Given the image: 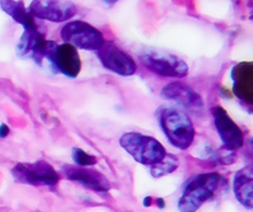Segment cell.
Segmentation results:
<instances>
[{"label":"cell","mask_w":253,"mask_h":212,"mask_svg":"<svg viewBox=\"0 0 253 212\" xmlns=\"http://www.w3.org/2000/svg\"><path fill=\"white\" fill-rule=\"evenodd\" d=\"M227 188V182L218 173H204L193 177L186 182L182 195L178 200L181 212H195L203 204L211 200L219 191Z\"/></svg>","instance_id":"obj_1"},{"label":"cell","mask_w":253,"mask_h":212,"mask_svg":"<svg viewBox=\"0 0 253 212\" xmlns=\"http://www.w3.org/2000/svg\"><path fill=\"white\" fill-rule=\"evenodd\" d=\"M156 116L171 145L180 150H186L191 146L195 130L191 119L184 110L171 106H162L157 109Z\"/></svg>","instance_id":"obj_2"},{"label":"cell","mask_w":253,"mask_h":212,"mask_svg":"<svg viewBox=\"0 0 253 212\" xmlns=\"http://www.w3.org/2000/svg\"><path fill=\"white\" fill-rule=\"evenodd\" d=\"M119 144L135 161L144 165H156L167 155L166 150L160 141L137 132L124 134L119 140Z\"/></svg>","instance_id":"obj_3"},{"label":"cell","mask_w":253,"mask_h":212,"mask_svg":"<svg viewBox=\"0 0 253 212\" xmlns=\"http://www.w3.org/2000/svg\"><path fill=\"white\" fill-rule=\"evenodd\" d=\"M142 64L152 73L170 78H185L189 74V66L184 60L172 53L148 50L139 55Z\"/></svg>","instance_id":"obj_4"},{"label":"cell","mask_w":253,"mask_h":212,"mask_svg":"<svg viewBox=\"0 0 253 212\" xmlns=\"http://www.w3.org/2000/svg\"><path fill=\"white\" fill-rule=\"evenodd\" d=\"M61 38L76 49L98 51L104 45V37L99 29L83 21H72L61 29Z\"/></svg>","instance_id":"obj_5"},{"label":"cell","mask_w":253,"mask_h":212,"mask_svg":"<svg viewBox=\"0 0 253 212\" xmlns=\"http://www.w3.org/2000/svg\"><path fill=\"white\" fill-rule=\"evenodd\" d=\"M12 174L17 182L29 186L53 187L60 180L57 171L46 160H37L36 163L17 164L12 169Z\"/></svg>","instance_id":"obj_6"},{"label":"cell","mask_w":253,"mask_h":212,"mask_svg":"<svg viewBox=\"0 0 253 212\" xmlns=\"http://www.w3.org/2000/svg\"><path fill=\"white\" fill-rule=\"evenodd\" d=\"M96 53L103 66L118 75L130 76L137 71V65L132 56L113 42H104Z\"/></svg>","instance_id":"obj_7"},{"label":"cell","mask_w":253,"mask_h":212,"mask_svg":"<svg viewBox=\"0 0 253 212\" xmlns=\"http://www.w3.org/2000/svg\"><path fill=\"white\" fill-rule=\"evenodd\" d=\"M29 14L33 18L46 19L49 22H65L76 14L78 8L71 1L63 0H37L32 1L28 9Z\"/></svg>","instance_id":"obj_8"},{"label":"cell","mask_w":253,"mask_h":212,"mask_svg":"<svg viewBox=\"0 0 253 212\" xmlns=\"http://www.w3.org/2000/svg\"><path fill=\"white\" fill-rule=\"evenodd\" d=\"M211 114H213L216 132L224 144V148L233 151L242 148L245 144V137H243L241 128L234 123L229 114L221 107H214L211 109Z\"/></svg>","instance_id":"obj_9"},{"label":"cell","mask_w":253,"mask_h":212,"mask_svg":"<svg viewBox=\"0 0 253 212\" xmlns=\"http://www.w3.org/2000/svg\"><path fill=\"white\" fill-rule=\"evenodd\" d=\"M65 175L72 182L81 184L95 192H108L112 188L109 179L100 171L95 169H89L86 166H63Z\"/></svg>","instance_id":"obj_10"},{"label":"cell","mask_w":253,"mask_h":212,"mask_svg":"<svg viewBox=\"0 0 253 212\" xmlns=\"http://www.w3.org/2000/svg\"><path fill=\"white\" fill-rule=\"evenodd\" d=\"M233 93L241 101L253 105V62H241L232 69Z\"/></svg>","instance_id":"obj_11"},{"label":"cell","mask_w":253,"mask_h":212,"mask_svg":"<svg viewBox=\"0 0 253 212\" xmlns=\"http://www.w3.org/2000/svg\"><path fill=\"white\" fill-rule=\"evenodd\" d=\"M162 98L175 101L182 107L189 108L191 110H196L203 108L202 97L196 93L195 90L184 83L175 82L167 84L161 92Z\"/></svg>","instance_id":"obj_12"},{"label":"cell","mask_w":253,"mask_h":212,"mask_svg":"<svg viewBox=\"0 0 253 212\" xmlns=\"http://www.w3.org/2000/svg\"><path fill=\"white\" fill-rule=\"evenodd\" d=\"M234 195L246 209H253V166H246L237 171L233 182Z\"/></svg>","instance_id":"obj_13"},{"label":"cell","mask_w":253,"mask_h":212,"mask_svg":"<svg viewBox=\"0 0 253 212\" xmlns=\"http://www.w3.org/2000/svg\"><path fill=\"white\" fill-rule=\"evenodd\" d=\"M43 41L44 35L40 29H26L17 45V53L20 57L33 58Z\"/></svg>","instance_id":"obj_14"},{"label":"cell","mask_w":253,"mask_h":212,"mask_svg":"<svg viewBox=\"0 0 253 212\" xmlns=\"http://www.w3.org/2000/svg\"><path fill=\"white\" fill-rule=\"evenodd\" d=\"M0 5H1V9L4 12L8 13L15 22H18V23L24 27V31L26 29H38L35 18L29 14L28 10H26L23 1L6 0V1H0Z\"/></svg>","instance_id":"obj_15"},{"label":"cell","mask_w":253,"mask_h":212,"mask_svg":"<svg viewBox=\"0 0 253 212\" xmlns=\"http://www.w3.org/2000/svg\"><path fill=\"white\" fill-rule=\"evenodd\" d=\"M178 164H180L178 163V159L175 155L167 154L162 161L151 166V174L155 178L164 177V175L170 174L173 170H176L178 168Z\"/></svg>","instance_id":"obj_16"},{"label":"cell","mask_w":253,"mask_h":212,"mask_svg":"<svg viewBox=\"0 0 253 212\" xmlns=\"http://www.w3.org/2000/svg\"><path fill=\"white\" fill-rule=\"evenodd\" d=\"M72 159L75 160V163L79 166H90L98 163L96 158L87 154L86 151H84L83 149H74L72 150Z\"/></svg>","instance_id":"obj_17"},{"label":"cell","mask_w":253,"mask_h":212,"mask_svg":"<svg viewBox=\"0 0 253 212\" xmlns=\"http://www.w3.org/2000/svg\"><path fill=\"white\" fill-rule=\"evenodd\" d=\"M9 135V127L5 125V123H3V125H0V137L1 139H4V137H6Z\"/></svg>","instance_id":"obj_18"},{"label":"cell","mask_w":253,"mask_h":212,"mask_svg":"<svg viewBox=\"0 0 253 212\" xmlns=\"http://www.w3.org/2000/svg\"><path fill=\"white\" fill-rule=\"evenodd\" d=\"M157 204H158V207H160V209H164L165 204H164V200H162V198H158Z\"/></svg>","instance_id":"obj_19"},{"label":"cell","mask_w":253,"mask_h":212,"mask_svg":"<svg viewBox=\"0 0 253 212\" xmlns=\"http://www.w3.org/2000/svg\"><path fill=\"white\" fill-rule=\"evenodd\" d=\"M144 206H151V197L144 198Z\"/></svg>","instance_id":"obj_20"}]
</instances>
